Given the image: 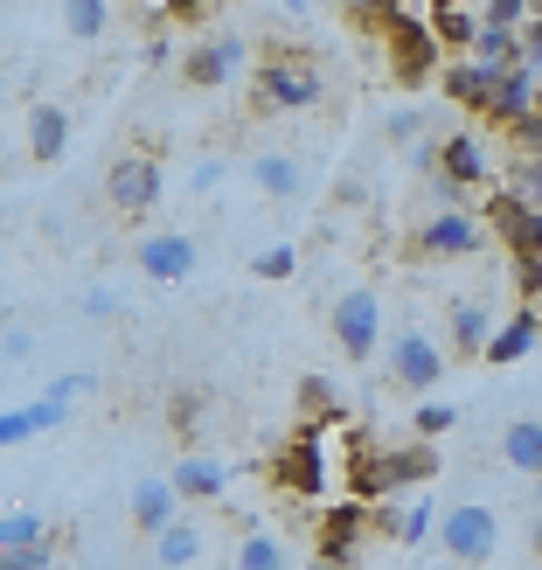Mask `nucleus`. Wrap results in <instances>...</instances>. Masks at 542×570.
<instances>
[{"label":"nucleus","instance_id":"4be33fe9","mask_svg":"<svg viewBox=\"0 0 542 570\" xmlns=\"http://www.w3.org/2000/svg\"><path fill=\"white\" fill-rule=\"evenodd\" d=\"M466 63H480V70H515V63H522V36H515V28L480 21V36H473V49H466Z\"/></svg>","mask_w":542,"mask_h":570},{"label":"nucleus","instance_id":"4c0bfd02","mask_svg":"<svg viewBox=\"0 0 542 570\" xmlns=\"http://www.w3.org/2000/svg\"><path fill=\"white\" fill-rule=\"evenodd\" d=\"M515 293L522 299H542V258H515Z\"/></svg>","mask_w":542,"mask_h":570},{"label":"nucleus","instance_id":"bb28decb","mask_svg":"<svg viewBox=\"0 0 542 570\" xmlns=\"http://www.w3.org/2000/svg\"><path fill=\"white\" fill-rule=\"evenodd\" d=\"M250 181H258L272 203H285V195H299V160L293 154H258L250 160Z\"/></svg>","mask_w":542,"mask_h":570},{"label":"nucleus","instance_id":"c9c22d12","mask_svg":"<svg viewBox=\"0 0 542 570\" xmlns=\"http://www.w3.org/2000/svg\"><path fill=\"white\" fill-rule=\"evenodd\" d=\"M111 313H119V293H111V285H91V293H83V321H111Z\"/></svg>","mask_w":542,"mask_h":570},{"label":"nucleus","instance_id":"1a4fd4ad","mask_svg":"<svg viewBox=\"0 0 542 570\" xmlns=\"http://www.w3.org/2000/svg\"><path fill=\"white\" fill-rule=\"evenodd\" d=\"M362 543H368V501H334L327 515H321V529H313V550H321V563H355L362 557Z\"/></svg>","mask_w":542,"mask_h":570},{"label":"nucleus","instance_id":"c85d7f7f","mask_svg":"<svg viewBox=\"0 0 542 570\" xmlns=\"http://www.w3.org/2000/svg\"><path fill=\"white\" fill-rule=\"evenodd\" d=\"M28 543H49V522L36 515V508H21V515L0 522V550H28Z\"/></svg>","mask_w":542,"mask_h":570},{"label":"nucleus","instance_id":"f257e3e1","mask_svg":"<svg viewBox=\"0 0 542 570\" xmlns=\"http://www.w3.org/2000/svg\"><path fill=\"white\" fill-rule=\"evenodd\" d=\"M321 91H327V77H321V63H313L306 49H272L258 70H250V105L265 111H306V105H321Z\"/></svg>","mask_w":542,"mask_h":570},{"label":"nucleus","instance_id":"79ce46f5","mask_svg":"<svg viewBox=\"0 0 542 570\" xmlns=\"http://www.w3.org/2000/svg\"><path fill=\"white\" fill-rule=\"evenodd\" d=\"M362 8H376V0H341V14H362Z\"/></svg>","mask_w":542,"mask_h":570},{"label":"nucleus","instance_id":"aec40b11","mask_svg":"<svg viewBox=\"0 0 542 570\" xmlns=\"http://www.w3.org/2000/svg\"><path fill=\"white\" fill-rule=\"evenodd\" d=\"M438 473V452L432 445H404V452H383V501L396 494V488H417V480H432Z\"/></svg>","mask_w":542,"mask_h":570},{"label":"nucleus","instance_id":"e433bc0d","mask_svg":"<svg viewBox=\"0 0 542 570\" xmlns=\"http://www.w3.org/2000/svg\"><path fill=\"white\" fill-rule=\"evenodd\" d=\"M28 355H36V334H28V327H8V334H0V362H28Z\"/></svg>","mask_w":542,"mask_h":570},{"label":"nucleus","instance_id":"72a5a7b5","mask_svg":"<svg viewBox=\"0 0 542 570\" xmlns=\"http://www.w3.org/2000/svg\"><path fill=\"white\" fill-rule=\"evenodd\" d=\"M507 181H515V195H522L529 209H542V160H535V154L515 160V175H507Z\"/></svg>","mask_w":542,"mask_h":570},{"label":"nucleus","instance_id":"39448f33","mask_svg":"<svg viewBox=\"0 0 542 570\" xmlns=\"http://www.w3.org/2000/svg\"><path fill=\"white\" fill-rule=\"evenodd\" d=\"M480 244H487V223H480V216H466V209H438V216L417 223L411 258H424V265H452V258H473Z\"/></svg>","mask_w":542,"mask_h":570},{"label":"nucleus","instance_id":"7ed1b4c3","mask_svg":"<svg viewBox=\"0 0 542 570\" xmlns=\"http://www.w3.org/2000/svg\"><path fill=\"white\" fill-rule=\"evenodd\" d=\"M160 195H167V175H160V160L147 147L119 154V160L105 167V203H111V216H154Z\"/></svg>","mask_w":542,"mask_h":570},{"label":"nucleus","instance_id":"a211bd4d","mask_svg":"<svg viewBox=\"0 0 542 570\" xmlns=\"http://www.w3.org/2000/svg\"><path fill=\"white\" fill-rule=\"evenodd\" d=\"M175 515H181V494L167 488V480H139V488H132V529L139 535H160Z\"/></svg>","mask_w":542,"mask_h":570},{"label":"nucleus","instance_id":"f8f14e48","mask_svg":"<svg viewBox=\"0 0 542 570\" xmlns=\"http://www.w3.org/2000/svg\"><path fill=\"white\" fill-rule=\"evenodd\" d=\"M390 376L404 383V390H432L445 376V348L432 334H396L390 341Z\"/></svg>","mask_w":542,"mask_h":570},{"label":"nucleus","instance_id":"6ab92c4d","mask_svg":"<svg viewBox=\"0 0 542 570\" xmlns=\"http://www.w3.org/2000/svg\"><path fill=\"white\" fill-rule=\"evenodd\" d=\"M167 488H175L181 501H216L223 488H230V466H216V460H203V452H188V460L167 473Z\"/></svg>","mask_w":542,"mask_h":570},{"label":"nucleus","instance_id":"412c9836","mask_svg":"<svg viewBox=\"0 0 542 570\" xmlns=\"http://www.w3.org/2000/svg\"><path fill=\"white\" fill-rule=\"evenodd\" d=\"M438 77H445V98H452V105L487 111V98H494V70H480V63H466V56H452Z\"/></svg>","mask_w":542,"mask_h":570},{"label":"nucleus","instance_id":"f03ea898","mask_svg":"<svg viewBox=\"0 0 542 570\" xmlns=\"http://www.w3.org/2000/svg\"><path fill=\"white\" fill-rule=\"evenodd\" d=\"M383 70H390V83H404V91H417V83H432L445 70V49H438L432 28H424V14L396 8V21L383 28Z\"/></svg>","mask_w":542,"mask_h":570},{"label":"nucleus","instance_id":"5701e85b","mask_svg":"<svg viewBox=\"0 0 542 570\" xmlns=\"http://www.w3.org/2000/svg\"><path fill=\"white\" fill-rule=\"evenodd\" d=\"M501 460L507 466H515V473H542V424L535 417H515V424H507V432H501Z\"/></svg>","mask_w":542,"mask_h":570},{"label":"nucleus","instance_id":"49530a36","mask_svg":"<svg viewBox=\"0 0 542 570\" xmlns=\"http://www.w3.org/2000/svg\"><path fill=\"white\" fill-rule=\"evenodd\" d=\"M535 501H542V473H535Z\"/></svg>","mask_w":542,"mask_h":570},{"label":"nucleus","instance_id":"c756f323","mask_svg":"<svg viewBox=\"0 0 542 570\" xmlns=\"http://www.w3.org/2000/svg\"><path fill=\"white\" fill-rule=\"evenodd\" d=\"M299 404H306V432H321L327 417H341V411H334V390H327L321 376H306V383H299Z\"/></svg>","mask_w":542,"mask_h":570},{"label":"nucleus","instance_id":"58836bf2","mask_svg":"<svg viewBox=\"0 0 542 570\" xmlns=\"http://www.w3.org/2000/svg\"><path fill=\"white\" fill-rule=\"evenodd\" d=\"M417 132H424V119H417V111H396V119H390V139H396V147H411Z\"/></svg>","mask_w":542,"mask_h":570},{"label":"nucleus","instance_id":"9d476101","mask_svg":"<svg viewBox=\"0 0 542 570\" xmlns=\"http://www.w3.org/2000/svg\"><path fill=\"white\" fill-rule=\"evenodd\" d=\"M376 341H383L376 293H341L334 299V348L348 355V362H368V355H376Z\"/></svg>","mask_w":542,"mask_h":570},{"label":"nucleus","instance_id":"37998d69","mask_svg":"<svg viewBox=\"0 0 542 570\" xmlns=\"http://www.w3.org/2000/svg\"><path fill=\"white\" fill-rule=\"evenodd\" d=\"M438 8H480V0H432V14H438Z\"/></svg>","mask_w":542,"mask_h":570},{"label":"nucleus","instance_id":"a18cd8bd","mask_svg":"<svg viewBox=\"0 0 542 570\" xmlns=\"http://www.w3.org/2000/svg\"><path fill=\"white\" fill-rule=\"evenodd\" d=\"M535 105H542V70H535Z\"/></svg>","mask_w":542,"mask_h":570},{"label":"nucleus","instance_id":"7c9ffc66","mask_svg":"<svg viewBox=\"0 0 542 570\" xmlns=\"http://www.w3.org/2000/svg\"><path fill=\"white\" fill-rule=\"evenodd\" d=\"M432 529H438V508H404V522H396V543H432Z\"/></svg>","mask_w":542,"mask_h":570},{"label":"nucleus","instance_id":"6e6552de","mask_svg":"<svg viewBox=\"0 0 542 570\" xmlns=\"http://www.w3.org/2000/svg\"><path fill=\"white\" fill-rule=\"evenodd\" d=\"M244 63H250V49H244V36H203L188 56H181V77L195 83V91H223V83H237L244 77Z\"/></svg>","mask_w":542,"mask_h":570},{"label":"nucleus","instance_id":"0eeeda50","mask_svg":"<svg viewBox=\"0 0 542 570\" xmlns=\"http://www.w3.org/2000/svg\"><path fill=\"white\" fill-rule=\"evenodd\" d=\"M480 223H487V237H501L507 258H542V209H529L515 188H494Z\"/></svg>","mask_w":542,"mask_h":570},{"label":"nucleus","instance_id":"9b49d317","mask_svg":"<svg viewBox=\"0 0 542 570\" xmlns=\"http://www.w3.org/2000/svg\"><path fill=\"white\" fill-rule=\"evenodd\" d=\"M139 272H147L154 285H181V278H195V265H203V250H195V237H181V230H160V237H139Z\"/></svg>","mask_w":542,"mask_h":570},{"label":"nucleus","instance_id":"4468645a","mask_svg":"<svg viewBox=\"0 0 542 570\" xmlns=\"http://www.w3.org/2000/svg\"><path fill=\"white\" fill-rule=\"evenodd\" d=\"M487 154H480V139L473 132H445V147H438V181H452V188H487Z\"/></svg>","mask_w":542,"mask_h":570},{"label":"nucleus","instance_id":"b1692460","mask_svg":"<svg viewBox=\"0 0 542 570\" xmlns=\"http://www.w3.org/2000/svg\"><path fill=\"white\" fill-rule=\"evenodd\" d=\"M424 28L438 36V49L466 56V49H473V36H480V8H438V14H424Z\"/></svg>","mask_w":542,"mask_h":570},{"label":"nucleus","instance_id":"20e7f679","mask_svg":"<svg viewBox=\"0 0 542 570\" xmlns=\"http://www.w3.org/2000/svg\"><path fill=\"white\" fill-rule=\"evenodd\" d=\"M438 550L452 557V563H487L494 550H501V515L487 501H460V508H445L438 515Z\"/></svg>","mask_w":542,"mask_h":570},{"label":"nucleus","instance_id":"f3484780","mask_svg":"<svg viewBox=\"0 0 542 570\" xmlns=\"http://www.w3.org/2000/svg\"><path fill=\"white\" fill-rule=\"evenodd\" d=\"M535 341H542V313H507L487 334V355L480 362H522V355H535Z\"/></svg>","mask_w":542,"mask_h":570},{"label":"nucleus","instance_id":"ddd939ff","mask_svg":"<svg viewBox=\"0 0 542 570\" xmlns=\"http://www.w3.org/2000/svg\"><path fill=\"white\" fill-rule=\"evenodd\" d=\"M529 111H535V70H529V63L494 70V98H487V111H480V119H494V126L515 132V126L529 119Z\"/></svg>","mask_w":542,"mask_h":570},{"label":"nucleus","instance_id":"ea45409f","mask_svg":"<svg viewBox=\"0 0 542 570\" xmlns=\"http://www.w3.org/2000/svg\"><path fill=\"white\" fill-rule=\"evenodd\" d=\"M223 181V160H203V167H195V195H209Z\"/></svg>","mask_w":542,"mask_h":570},{"label":"nucleus","instance_id":"de8ad7c7","mask_svg":"<svg viewBox=\"0 0 542 570\" xmlns=\"http://www.w3.org/2000/svg\"><path fill=\"white\" fill-rule=\"evenodd\" d=\"M313 570H334V563H313Z\"/></svg>","mask_w":542,"mask_h":570},{"label":"nucleus","instance_id":"dca6fc26","mask_svg":"<svg viewBox=\"0 0 542 570\" xmlns=\"http://www.w3.org/2000/svg\"><path fill=\"white\" fill-rule=\"evenodd\" d=\"M63 147H70V111L42 98L36 111H28V154L49 167V160H63Z\"/></svg>","mask_w":542,"mask_h":570},{"label":"nucleus","instance_id":"a19ab883","mask_svg":"<svg viewBox=\"0 0 542 570\" xmlns=\"http://www.w3.org/2000/svg\"><path fill=\"white\" fill-rule=\"evenodd\" d=\"M529 550L542 557V508H535V529H529Z\"/></svg>","mask_w":542,"mask_h":570},{"label":"nucleus","instance_id":"2eb2a0df","mask_svg":"<svg viewBox=\"0 0 542 570\" xmlns=\"http://www.w3.org/2000/svg\"><path fill=\"white\" fill-rule=\"evenodd\" d=\"M203 550H209V535L195 529L188 515H175V522L154 535V563L160 570H195V563H203Z\"/></svg>","mask_w":542,"mask_h":570},{"label":"nucleus","instance_id":"2f4dec72","mask_svg":"<svg viewBox=\"0 0 542 570\" xmlns=\"http://www.w3.org/2000/svg\"><path fill=\"white\" fill-rule=\"evenodd\" d=\"M452 424H460V411H452V404H417V439H424V445L445 439Z\"/></svg>","mask_w":542,"mask_h":570},{"label":"nucleus","instance_id":"a878e982","mask_svg":"<svg viewBox=\"0 0 542 570\" xmlns=\"http://www.w3.org/2000/svg\"><path fill=\"white\" fill-rule=\"evenodd\" d=\"M230 570H293L285 563V535L272 529H244V543H237V563Z\"/></svg>","mask_w":542,"mask_h":570},{"label":"nucleus","instance_id":"423d86ee","mask_svg":"<svg viewBox=\"0 0 542 570\" xmlns=\"http://www.w3.org/2000/svg\"><path fill=\"white\" fill-rule=\"evenodd\" d=\"M272 488H278V494H299V501H321V494L334 488V466H327L321 432H299L293 445H278V460H272Z\"/></svg>","mask_w":542,"mask_h":570},{"label":"nucleus","instance_id":"393cba45","mask_svg":"<svg viewBox=\"0 0 542 570\" xmlns=\"http://www.w3.org/2000/svg\"><path fill=\"white\" fill-rule=\"evenodd\" d=\"M487 334H494L487 306H473V299L452 306V348H460V355H487Z\"/></svg>","mask_w":542,"mask_h":570},{"label":"nucleus","instance_id":"cd10ccee","mask_svg":"<svg viewBox=\"0 0 542 570\" xmlns=\"http://www.w3.org/2000/svg\"><path fill=\"white\" fill-rule=\"evenodd\" d=\"M63 28L77 42H98L111 28V0H63Z\"/></svg>","mask_w":542,"mask_h":570},{"label":"nucleus","instance_id":"473e14b6","mask_svg":"<svg viewBox=\"0 0 542 570\" xmlns=\"http://www.w3.org/2000/svg\"><path fill=\"white\" fill-rule=\"evenodd\" d=\"M0 570H56V543H28V550H0Z\"/></svg>","mask_w":542,"mask_h":570},{"label":"nucleus","instance_id":"f704fd0d","mask_svg":"<svg viewBox=\"0 0 542 570\" xmlns=\"http://www.w3.org/2000/svg\"><path fill=\"white\" fill-rule=\"evenodd\" d=\"M293 265H299V258H293L285 244H278V250H258V258H250V272H258V278H293Z\"/></svg>","mask_w":542,"mask_h":570},{"label":"nucleus","instance_id":"c03bdc74","mask_svg":"<svg viewBox=\"0 0 542 570\" xmlns=\"http://www.w3.org/2000/svg\"><path fill=\"white\" fill-rule=\"evenodd\" d=\"M0 321H8V278H0Z\"/></svg>","mask_w":542,"mask_h":570}]
</instances>
